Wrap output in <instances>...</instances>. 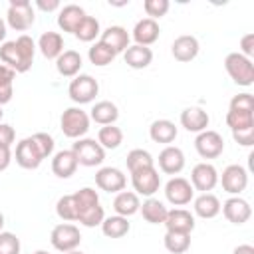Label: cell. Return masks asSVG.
Returning <instances> with one entry per match:
<instances>
[{"instance_id":"6da1fadb","label":"cell","mask_w":254,"mask_h":254,"mask_svg":"<svg viewBox=\"0 0 254 254\" xmlns=\"http://www.w3.org/2000/svg\"><path fill=\"white\" fill-rule=\"evenodd\" d=\"M54 147H56V141L50 133H34L30 137H24L18 145H16V163L26 169V171H34L42 165L44 159L52 157L54 155Z\"/></svg>"},{"instance_id":"7a4b0ae2","label":"cell","mask_w":254,"mask_h":254,"mask_svg":"<svg viewBox=\"0 0 254 254\" xmlns=\"http://www.w3.org/2000/svg\"><path fill=\"white\" fill-rule=\"evenodd\" d=\"M34 56H36V42L28 34H22L16 40L4 42L0 46L2 64L14 69L16 73H26L34 64Z\"/></svg>"},{"instance_id":"3957f363","label":"cell","mask_w":254,"mask_h":254,"mask_svg":"<svg viewBox=\"0 0 254 254\" xmlns=\"http://www.w3.org/2000/svg\"><path fill=\"white\" fill-rule=\"evenodd\" d=\"M73 200H75V212L77 218L75 222L93 228V226H101L103 218H105V210L99 202V194L95 189L91 187H83L77 192H73Z\"/></svg>"},{"instance_id":"277c9868","label":"cell","mask_w":254,"mask_h":254,"mask_svg":"<svg viewBox=\"0 0 254 254\" xmlns=\"http://www.w3.org/2000/svg\"><path fill=\"white\" fill-rule=\"evenodd\" d=\"M224 69L236 85L250 87L254 83V64L250 58L242 56L240 52H230L224 58Z\"/></svg>"},{"instance_id":"5b68a950","label":"cell","mask_w":254,"mask_h":254,"mask_svg":"<svg viewBox=\"0 0 254 254\" xmlns=\"http://www.w3.org/2000/svg\"><path fill=\"white\" fill-rule=\"evenodd\" d=\"M89 113L81 107H67L60 117V129L69 139H81L89 131Z\"/></svg>"},{"instance_id":"8992f818","label":"cell","mask_w":254,"mask_h":254,"mask_svg":"<svg viewBox=\"0 0 254 254\" xmlns=\"http://www.w3.org/2000/svg\"><path fill=\"white\" fill-rule=\"evenodd\" d=\"M36 12L30 0H10L8 12H6V26H10L16 32H26L34 26Z\"/></svg>"},{"instance_id":"52a82bcc","label":"cell","mask_w":254,"mask_h":254,"mask_svg":"<svg viewBox=\"0 0 254 254\" xmlns=\"http://www.w3.org/2000/svg\"><path fill=\"white\" fill-rule=\"evenodd\" d=\"M50 242L58 252H71L77 250L81 244V232L71 222H60L50 232Z\"/></svg>"},{"instance_id":"ba28073f","label":"cell","mask_w":254,"mask_h":254,"mask_svg":"<svg viewBox=\"0 0 254 254\" xmlns=\"http://www.w3.org/2000/svg\"><path fill=\"white\" fill-rule=\"evenodd\" d=\"M99 93V83L93 75L89 73H79L75 75L69 85H67V95L73 103L77 105H85V103H91L95 99V95Z\"/></svg>"},{"instance_id":"9c48e42d","label":"cell","mask_w":254,"mask_h":254,"mask_svg":"<svg viewBox=\"0 0 254 254\" xmlns=\"http://www.w3.org/2000/svg\"><path fill=\"white\" fill-rule=\"evenodd\" d=\"M71 151L77 159V165H83V167H97L105 161V149L91 137L75 139V143L71 145Z\"/></svg>"},{"instance_id":"30bf717a","label":"cell","mask_w":254,"mask_h":254,"mask_svg":"<svg viewBox=\"0 0 254 254\" xmlns=\"http://www.w3.org/2000/svg\"><path fill=\"white\" fill-rule=\"evenodd\" d=\"M194 149L202 159H216L224 151V139L218 131L204 129L194 139Z\"/></svg>"},{"instance_id":"8fae6325","label":"cell","mask_w":254,"mask_h":254,"mask_svg":"<svg viewBox=\"0 0 254 254\" xmlns=\"http://www.w3.org/2000/svg\"><path fill=\"white\" fill-rule=\"evenodd\" d=\"M218 183L228 194L240 196V192L248 187V171L242 165H228L222 175H218Z\"/></svg>"},{"instance_id":"7c38bea8","label":"cell","mask_w":254,"mask_h":254,"mask_svg":"<svg viewBox=\"0 0 254 254\" xmlns=\"http://www.w3.org/2000/svg\"><path fill=\"white\" fill-rule=\"evenodd\" d=\"M165 196L173 206H185L194 198V189L189 179L173 177L165 185Z\"/></svg>"},{"instance_id":"4fadbf2b","label":"cell","mask_w":254,"mask_h":254,"mask_svg":"<svg viewBox=\"0 0 254 254\" xmlns=\"http://www.w3.org/2000/svg\"><path fill=\"white\" fill-rule=\"evenodd\" d=\"M131 185H133V192L141 194V196H153L159 187H161V175L155 167L149 169H141L131 173Z\"/></svg>"},{"instance_id":"5bb4252c","label":"cell","mask_w":254,"mask_h":254,"mask_svg":"<svg viewBox=\"0 0 254 254\" xmlns=\"http://www.w3.org/2000/svg\"><path fill=\"white\" fill-rule=\"evenodd\" d=\"M190 185L194 190L200 192H210L218 185V171L210 163H196L190 171Z\"/></svg>"},{"instance_id":"9a60e30c","label":"cell","mask_w":254,"mask_h":254,"mask_svg":"<svg viewBox=\"0 0 254 254\" xmlns=\"http://www.w3.org/2000/svg\"><path fill=\"white\" fill-rule=\"evenodd\" d=\"M95 185L105 190V192H121L125 190V185H127V177L123 175L121 169L117 167H101L97 173H95Z\"/></svg>"},{"instance_id":"2e32d148","label":"cell","mask_w":254,"mask_h":254,"mask_svg":"<svg viewBox=\"0 0 254 254\" xmlns=\"http://www.w3.org/2000/svg\"><path fill=\"white\" fill-rule=\"evenodd\" d=\"M220 210H222L224 218H226L228 222L236 224V226L248 222L250 216H252V206H250V202L244 200L242 196H230V198H226L224 204L220 206Z\"/></svg>"},{"instance_id":"e0dca14e","label":"cell","mask_w":254,"mask_h":254,"mask_svg":"<svg viewBox=\"0 0 254 254\" xmlns=\"http://www.w3.org/2000/svg\"><path fill=\"white\" fill-rule=\"evenodd\" d=\"M165 228L167 232H181V234H190L194 230V214L187 208H171L165 218Z\"/></svg>"},{"instance_id":"ac0fdd59","label":"cell","mask_w":254,"mask_h":254,"mask_svg":"<svg viewBox=\"0 0 254 254\" xmlns=\"http://www.w3.org/2000/svg\"><path fill=\"white\" fill-rule=\"evenodd\" d=\"M159 169L165 175H179L185 169V153L177 145H167L159 153Z\"/></svg>"},{"instance_id":"d6986e66","label":"cell","mask_w":254,"mask_h":254,"mask_svg":"<svg viewBox=\"0 0 254 254\" xmlns=\"http://www.w3.org/2000/svg\"><path fill=\"white\" fill-rule=\"evenodd\" d=\"M159 34H161V28H159V22L157 20H151V18H141L135 26H133V34L131 38L135 40L137 46H151L159 40Z\"/></svg>"},{"instance_id":"ffe728a7","label":"cell","mask_w":254,"mask_h":254,"mask_svg":"<svg viewBox=\"0 0 254 254\" xmlns=\"http://www.w3.org/2000/svg\"><path fill=\"white\" fill-rule=\"evenodd\" d=\"M198 50H200V44L194 36L190 34H183L179 38H175L173 46H171V54L177 62H190L198 56Z\"/></svg>"},{"instance_id":"44dd1931","label":"cell","mask_w":254,"mask_h":254,"mask_svg":"<svg viewBox=\"0 0 254 254\" xmlns=\"http://www.w3.org/2000/svg\"><path fill=\"white\" fill-rule=\"evenodd\" d=\"M99 42H103L107 48H111L115 54H123L131 44V34L123 26H109L101 32Z\"/></svg>"},{"instance_id":"7402d4cb","label":"cell","mask_w":254,"mask_h":254,"mask_svg":"<svg viewBox=\"0 0 254 254\" xmlns=\"http://www.w3.org/2000/svg\"><path fill=\"white\" fill-rule=\"evenodd\" d=\"M85 16L87 14H85V10L81 6H77V4H65L58 12V26H60L62 32L73 34Z\"/></svg>"},{"instance_id":"603a6c76","label":"cell","mask_w":254,"mask_h":254,"mask_svg":"<svg viewBox=\"0 0 254 254\" xmlns=\"http://www.w3.org/2000/svg\"><path fill=\"white\" fill-rule=\"evenodd\" d=\"M77 167L79 165H77V159L71 149H62L52 159V173L58 179H69L71 175H75Z\"/></svg>"},{"instance_id":"cb8c5ba5","label":"cell","mask_w":254,"mask_h":254,"mask_svg":"<svg viewBox=\"0 0 254 254\" xmlns=\"http://www.w3.org/2000/svg\"><path fill=\"white\" fill-rule=\"evenodd\" d=\"M210 117L202 107H187L181 111V125L190 133H200L208 127Z\"/></svg>"},{"instance_id":"d4e9b609","label":"cell","mask_w":254,"mask_h":254,"mask_svg":"<svg viewBox=\"0 0 254 254\" xmlns=\"http://www.w3.org/2000/svg\"><path fill=\"white\" fill-rule=\"evenodd\" d=\"M38 50L46 60H58L64 52V36L60 32H44L38 40Z\"/></svg>"},{"instance_id":"484cf974","label":"cell","mask_w":254,"mask_h":254,"mask_svg":"<svg viewBox=\"0 0 254 254\" xmlns=\"http://www.w3.org/2000/svg\"><path fill=\"white\" fill-rule=\"evenodd\" d=\"M81 65H83V60H81L79 52H75V50H64L60 54V58L56 60V69L64 77H75V75H79Z\"/></svg>"},{"instance_id":"4316f807","label":"cell","mask_w":254,"mask_h":254,"mask_svg":"<svg viewBox=\"0 0 254 254\" xmlns=\"http://www.w3.org/2000/svg\"><path fill=\"white\" fill-rule=\"evenodd\" d=\"M89 119L93 123L101 125V127L103 125H115V121L119 119V109H117V105L113 101L103 99V101L93 103V107L89 111Z\"/></svg>"},{"instance_id":"83f0119b","label":"cell","mask_w":254,"mask_h":254,"mask_svg":"<svg viewBox=\"0 0 254 254\" xmlns=\"http://www.w3.org/2000/svg\"><path fill=\"white\" fill-rule=\"evenodd\" d=\"M139 208H141V200H139V194L133 190H121L113 198V210L119 216L129 218V216L137 214Z\"/></svg>"},{"instance_id":"f1b7e54d","label":"cell","mask_w":254,"mask_h":254,"mask_svg":"<svg viewBox=\"0 0 254 254\" xmlns=\"http://www.w3.org/2000/svg\"><path fill=\"white\" fill-rule=\"evenodd\" d=\"M220 200L216 194L212 192H200L196 198H192V210L196 216L208 220V218H214L218 212H220Z\"/></svg>"},{"instance_id":"f546056e","label":"cell","mask_w":254,"mask_h":254,"mask_svg":"<svg viewBox=\"0 0 254 254\" xmlns=\"http://www.w3.org/2000/svg\"><path fill=\"white\" fill-rule=\"evenodd\" d=\"M177 135H179V129H177V125H175L173 121H169V119H157V121H153L151 127H149V137H151V141L163 143L165 147L171 145V143L177 139Z\"/></svg>"},{"instance_id":"4dcf8cb0","label":"cell","mask_w":254,"mask_h":254,"mask_svg":"<svg viewBox=\"0 0 254 254\" xmlns=\"http://www.w3.org/2000/svg\"><path fill=\"white\" fill-rule=\"evenodd\" d=\"M123 60L129 67L133 69H145L151 62H153V50L147 48V46H129L125 52H123Z\"/></svg>"},{"instance_id":"1f68e13d","label":"cell","mask_w":254,"mask_h":254,"mask_svg":"<svg viewBox=\"0 0 254 254\" xmlns=\"http://www.w3.org/2000/svg\"><path fill=\"white\" fill-rule=\"evenodd\" d=\"M139 212L143 214V218H145L149 224H163V222H165V218H167L169 208H167L159 198L149 196L147 200H143V204H141Z\"/></svg>"},{"instance_id":"d6a6232c","label":"cell","mask_w":254,"mask_h":254,"mask_svg":"<svg viewBox=\"0 0 254 254\" xmlns=\"http://www.w3.org/2000/svg\"><path fill=\"white\" fill-rule=\"evenodd\" d=\"M131 230V224L125 216L113 214V216H105L101 222V232L107 238H123L127 232Z\"/></svg>"},{"instance_id":"836d02e7","label":"cell","mask_w":254,"mask_h":254,"mask_svg":"<svg viewBox=\"0 0 254 254\" xmlns=\"http://www.w3.org/2000/svg\"><path fill=\"white\" fill-rule=\"evenodd\" d=\"M226 125L230 127L232 133L246 131V129H254V113L228 109V111H226Z\"/></svg>"},{"instance_id":"e575fe53","label":"cell","mask_w":254,"mask_h":254,"mask_svg":"<svg viewBox=\"0 0 254 254\" xmlns=\"http://www.w3.org/2000/svg\"><path fill=\"white\" fill-rule=\"evenodd\" d=\"M87 58H89V62H91L93 65H97V67H103V65H109V64H113V60L117 58V54H115L111 48H107L103 42H95V44L89 48V52H87Z\"/></svg>"},{"instance_id":"d590c367","label":"cell","mask_w":254,"mask_h":254,"mask_svg":"<svg viewBox=\"0 0 254 254\" xmlns=\"http://www.w3.org/2000/svg\"><path fill=\"white\" fill-rule=\"evenodd\" d=\"M97 143L103 149H117L123 143V131L117 125H103L97 131Z\"/></svg>"},{"instance_id":"8d00e7d4","label":"cell","mask_w":254,"mask_h":254,"mask_svg":"<svg viewBox=\"0 0 254 254\" xmlns=\"http://www.w3.org/2000/svg\"><path fill=\"white\" fill-rule=\"evenodd\" d=\"M127 169L129 173H135V171H141V169H149V167H155V159L149 151L145 149H131L127 153Z\"/></svg>"},{"instance_id":"74e56055","label":"cell","mask_w":254,"mask_h":254,"mask_svg":"<svg viewBox=\"0 0 254 254\" xmlns=\"http://www.w3.org/2000/svg\"><path fill=\"white\" fill-rule=\"evenodd\" d=\"M73 36H75L79 42H93L97 36H101L99 20L93 18V16H85V18L81 20V24L77 26V30L73 32Z\"/></svg>"},{"instance_id":"f35d334b","label":"cell","mask_w":254,"mask_h":254,"mask_svg":"<svg viewBox=\"0 0 254 254\" xmlns=\"http://www.w3.org/2000/svg\"><path fill=\"white\" fill-rule=\"evenodd\" d=\"M14 77H16V71L6 67L4 64H0V105H6L8 101H12Z\"/></svg>"},{"instance_id":"ab89813d","label":"cell","mask_w":254,"mask_h":254,"mask_svg":"<svg viewBox=\"0 0 254 254\" xmlns=\"http://www.w3.org/2000/svg\"><path fill=\"white\" fill-rule=\"evenodd\" d=\"M165 248L171 254H185L190 248V234H181V232H165Z\"/></svg>"},{"instance_id":"60d3db41","label":"cell","mask_w":254,"mask_h":254,"mask_svg":"<svg viewBox=\"0 0 254 254\" xmlns=\"http://www.w3.org/2000/svg\"><path fill=\"white\" fill-rule=\"evenodd\" d=\"M56 214H58L64 222H75L77 212H75L73 194H64V196L58 198V202H56Z\"/></svg>"},{"instance_id":"b9f144b4","label":"cell","mask_w":254,"mask_h":254,"mask_svg":"<svg viewBox=\"0 0 254 254\" xmlns=\"http://www.w3.org/2000/svg\"><path fill=\"white\" fill-rule=\"evenodd\" d=\"M169 8H171L169 0H145L143 2V10H145L147 18H151V20L165 16L169 12Z\"/></svg>"},{"instance_id":"7bdbcfd3","label":"cell","mask_w":254,"mask_h":254,"mask_svg":"<svg viewBox=\"0 0 254 254\" xmlns=\"http://www.w3.org/2000/svg\"><path fill=\"white\" fill-rule=\"evenodd\" d=\"M20 238L14 232H0V254H20Z\"/></svg>"},{"instance_id":"ee69618b","label":"cell","mask_w":254,"mask_h":254,"mask_svg":"<svg viewBox=\"0 0 254 254\" xmlns=\"http://www.w3.org/2000/svg\"><path fill=\"white\" fill-rule=\"evenodd\" d=\"M228 109H234V111H250V113H254V97H252V93L244 91V93L234 95V97L230 99Z\"/></svg>"},{"instance_id":"f6af8a7d","label":"cell","mask_w":254,"mask_h":254,"mask_svg":"<svg viewBox=\"0 0 254 254\" xmlns=\"http://www.w3.org/2000/svg\"><path fill=\"white\" fill-rule=\"evenodd\" d=\"M14 139H16V131H14V127L8 125V123H2V121H0V145H4V147H12Z\"/></svg>"},{"instance_id":"bcb514c9","label":"cell","mask_w":254,"mask_h":254,"mask_svg":"<svg viewBox=\"0 0 254 254\" xmlns=\"http://www.w3.org/2000/svg\"><path fill=\"white\" fill-rule=\"evenodd\" d=\"M238 52L252 60V56H254V34L252 32H248V34H244L240 38V50Z\"/></svg>"},{"instance_id":"7dc6e473","label":"cell","mask_w":254,"mask_h":254,"mask_svg":"<svg viewBox=\"0 0 254 254\" xmlns=\"http://www.w3.org/2000/svg\"><path fill=\"white\" fill-rule=\"evenodd\" d=\"M234 141L242 147H252L254 145V129H246V131H238V133H232Z\"/></svg>"},{"instance_id":"c3c4849f","label":"cell","mask_w":254,"mask_h":254,"mask_svg":"<svg viewBox=\"0 0 254 254\" xmlns=\"http://www.w3.org/2000/svg\"><path fill=\"white\" fill-rule=\"evenodd\" d=\"M36 8H40L42 12H54L60 10V0H36Z\"/></svg>"},{"instance_id":"681fc988","label":"cell","mask_w":254,"mask_h":254,"mask_svg":"<svg viewBox=\"0 0 254 254\" xmlns=\"http://www.w3.org/2000/svg\"><path fill=\"white\" fill-rule=\"evenodd\" d=\"M10 163H12V151H10V147L0 145V171H6L10 167Z\"/></svg>"},{"instance_id":"f907efd6","label":"cell","mask_w":254,"mask_h":254,"mask_svg":"<svg viewBox=\"0 0 254 254\" xmlns=\"http://www.w3.org/2000/svg\"><path fill=\"white\" fill-rule=\"evenodd\" d=\"M232 254H254V246H250V244H240V246H236V248L232 250Z\"/></svg>"},{"instance_id":"816d5d0a","label":"cell","mask_w":254,"mask_h":254,"mask_svg":"<svg viewBox=\"0 0 254 254\" xmlns=\"http://www.w3.org/2000/svg\"><path fill=\"white\" fill-rule=\"evenodd\" d=\"M6 34H8V32H6V22L0 18V42H2V44H4V40H6Z\"/></svg>"},{"instance_id":"f5cc1de1","label":"cell","mask_w":254,"mask_h":254,"mask_svg":"<svg viewBox=\"0 0 254 254\" xmlns=\"http://www.w3.org/2000/svg\"><path fill=\"white\" fill-rule=\"evenodd\" d=\"M2 228H4V214L0 212V232H2Z\"/></svg>"},{"instance_id":"db71d44e","label":"cell","mask_w":254,"mask_h":254,"mask_svg":"<svg viewBox=\"0 0 254 254\" xmlns=\"http://www.w3.org/2000/svg\"><path fill=\"white\" fill-rule=\"evenodd\" d=\"M65 254H85V252H81V250H71V252H65Z\"/></svg>"},{"instance_id":"11a10c76","label":"cell","mask_w":254,"mask_h":254,"mask_svg":"<svg viewBox=\"0 0 254 254\" xmlns=\"http://www.w3.org/2000/svg\"><path fill=\"white\" fill-rule=\"evenodd\" d=\"M34 254H50V252H48V250H36Z\"/></svg>"},{"instance_id":"9f6ffc18","label":"cell","mask_w":254,"mask_h":254,"mask_svg":"<svg viewBox=\"0 0 254 254\" xmlns=\"http://www.w3.org/2000/svg\"><path fill=\"white\" fill-rule=\"evenodd\" d=\"M2 117H4V111H2V105H0V121H2Z\"/></svg>"}]
</instances>
